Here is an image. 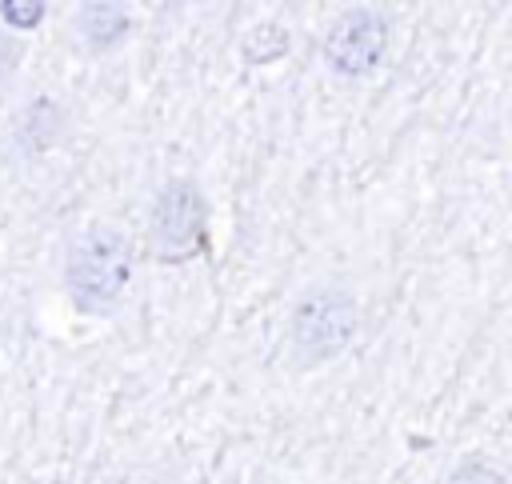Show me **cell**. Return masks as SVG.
<instances>
[{"label": "cell", "mask_w": 512, "mask_h": 484, "mask_svg": "<svg viewBox=\"0 0 512 484\" xmlns=\"http://www.w3.org/2000/svg\"><path fill=\"white\" fill-rule=\"evenodd\" d=\"M356 328H360L356 292L344 288L340 280H312L308 288L296 292L284 320L288 360L296 368H324L356 340Z\"/></svg>", "instance_id": "1"}, {"label": "cell", "mask_w": 512, "mask_h": 484, "mask_svg": "<svg viewBox=\"0 0 512 484\" xmlns=\"http://www.w3.org/2000/svg\"><path fill=\"white\" fill-rule=\"evenodd\" d=\"M132 284V240L116 224H84L64 252V288L88 316L112 312Z\"/></svg>", "instance_id": "2"}, {"label": "cell", "mask_w": 512, "mask_h": 484, "mask_svg": "<svg viewBox=\"0 0 512 484\" xmlns=\"http://www.w3.org/2000/svg\"><path fill=\"white\" fill-rule=\"evenodd\" d=\"M148 240L152 256L164 264H184L204 252L208 240V200L196 180L168 176L148 208Z\"/></svg>", "instance_id": "3"}, {"label": "cell", "mask_w": 512, "mask_h": 484, "mask_svg": "<svg viewBox=\"0 0 512 484\" xmlns=\"http://www.w3.org/2000/svg\"><path fill=\"white\" fill-rule=\"evenodd\" d=\"M384 52H388V16L368 4L344 8L320 40V60L336 80H368L384 64Z\"/></svg>", "instance_id": "4"}, {"label": "cell", "mask_w": 512, "mask_h": 484, "mask_svg": "<svg viewBox=\"0 0 512 484\" xmlns=\"http://www.w3.org/2000/svg\"><path fill=\"white\" fill-rule=\"evenodd\" d=\"M72 28H76V36H80L84 48L104 52V48H116V44L128 36L132 16H128L124 4H112V0H88V4L76 8Z\"/></svg>", "instance_id": "5"}, {"label": "cell", "mask_w": 512, "mask_h": 484, "mask_svg": "<svg viewBox=\"0 0 512 484\" xmlns=\"http://www.w3.org/2000/svg\"><path fill=\"white\" fill-rule=\"evenodd\" d=\"M64 132V108L52 100V96H36L32 104H24L16 112V124H12V136L24 152H44L60 140Z\"/></svg>", "instance_id": "6"}, {"label": "cell", "mask_w": 512, "mask_h": 484, "mask_svg": "<svg viewBox=\"0 0 512 484\" xmlns=\"http://www.w3.org/2000/svg\"><path fill=\"white\" fill-rule=\"evenodd\" d=\"M284 52H288V28H280L276 20H264L244 36V60L248 64H272Z\"/></svg>", "instance_id": "7"}, {"label": "cell", "mask_w": 512, "mask_h": 484, "mask_svg": "<svg viewBox=\"0 0 512 484\" xmlns=\"http://www.w3.org/2000/svg\"><path fill=\"white\" fill-rule=\"evenodd\" d=\"M444 484H508L504 472H496L488 460H460Z\"/></svg>", "instance_id": "8"}, {"label": "cell", "mask_w": 512, "mask_h": 484, "mask_svg": "<svg viewBox=\"0 0 512 484\" xmlns=\"http://www.w3.org/2000/svg\"><path fill=\"white\" fill-rule=\"evenodd\" d=\"M0 20L12 28H36L44 20V4L40 0H0Z\"/></svg>", "instance_id": "9"}, {"label": "cell", "mask_w": 512, "mask_h": 484, "mask_svg": "<svg viewBox=\"0 0 512 484\" xmlns=\"http://www.w3.org/2000/svg\"><path fill=\"white\" fill-rule=\"evenodd\" d=\"M16 64H20V40L0 32V80H8L16 72Z\"/></svg>", "instance_id": "10"}]
</instances>
